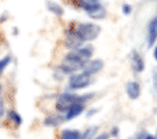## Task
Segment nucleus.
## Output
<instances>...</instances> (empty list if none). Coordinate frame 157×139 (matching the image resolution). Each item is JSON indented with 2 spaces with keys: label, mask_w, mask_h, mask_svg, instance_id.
<instances>
[{
  "label": "nucleus",
  "mask_w": 157,
  "mask_h": 139,
  "mask_svg": "<svg viewBox=\"0 0 157 139\" xmlns=\"http://www.w3.org/2000/svg\"><path fill=\"white\" fill-rule=\"evenodd\" d=\"M93 98V94H75L72 91H65V93H60L58 96V100H56V104H55V108L58 110L59 113H63L65 114L73 104H86L88 100Z\"/></svg>",
  "instance_id": "nucleus-1"
},
{
  "label": "nucleus",
  "mask_w": 157,
  "mask_h": 139,
  "mask_svg": "<svg viewBox=\"0 0 157 139\" xmlns=\"http://www.w3.org/2000/svg\"><path fill=\"white\" fill-rule=\"evenodd\" d=\"M10 62H11V56H4L3 59H0V75L4 72V69L9 66Z\"/></svg>",
  "instance_id": "nucleus-16"
},
{
  "label": "nucleus",
  "mask_w": 157,
  "mask_h": 139,
  "mask_svg": "<svg viewBox=\"0 0 157 139\" xmlns=\"http://www.w3.org/2000/svg\"><path fill=\"white\" fill-rule=\"evenodd\" d=\"M84 108H86V104H82V103L73 104V106L65 113V115H63L65 117V121H72V119H75L76 117H78L83 111H84Z\"/></svg>",
  "instance_id": "nucleus-6"
},
{
  "label": "nucleus",
  "mask_w": 157,
  "mask_h": 139,
  "mask_svg": "<svg viewBox=\"0 0 157 139\" xmlns=\"http://www.w3.org/2000/svg\"><path fill=\"white\" fill-rule=\"evenodd\" d=\"M78 7L83 9L91 18H97V20L104 18L107 14L105 9L100 4V2H95V0H78Z\"/></svg>",
  "instance_id": "nucleus-3"
},
{
  "label": "nucleus",
  "mask_w": 157,
  "mask_h": 139,
  "mask_svg": "<svg viewBox=\"0 0 157 139\" xmlns=\"http://www.w3.org/2000/svg\"><path fill=\"white\" fill-rule=\"evenodd\" d=\"M102 66H104V63L101 59H90L86 63V66L83 68V72L93 76V75H97L98 72H101Z\"/></svg>",
  "instance_id": "nucleus-5"
},
{
  "label": "nucleus",
  "mask_w": 157,
  "mask_h": 139,
  "mask_svg": "<svg viewBox=\"0 0 157 139\" xmlns=\"http://www.w3.org/2000/svg\"><path fill=\"white\" fill-rule=\"evenodd\" d=\"M72 30H73V33L78 37V40H82L83 42H86V41L95 40V38L100 35L101 28H100L97 24L83 23V24H78L76 28H72Z\"/></svg>",
  "instance_id": "nucleus-2"
},
{
  "label": "nucleus",
  "mask_w": 157,
  "mask_h": 139,
  "mask_svg": "<svg viewBox=\"0 0 157 139\" xmlns=\"http://www.w3.org/2000/svg\"><path fill=\"white\" fill-rule=\"evenodd\" d=\"M95 132H97V126H93V128L86 129L84 132L82 133V139H94Z\"/></svg>",
  "instance_id": "nucleus-15"
},
{
  "label": "nucleus",
  "mask_w": 157,
  "mask_h": 139,
  "mask_svg": "<svg viewBox=\"0 0 157 139\" xmlns=\"http://www.w3.org/2000/svg\"><path fill=\"white\" fill-rule=\"evenodd\" d=\"M48 9L51 11H52L53 14H56V16H63V9L59 4L56 3H52V2H49L48 3Z\"/></svg>",
  "instance_id": "nucleus-14"
},
{
  "label": "nucleus",
  "mask_w": 157,
  "mask_h": 139,
  "mask_svg": "<svg viewBox=\"0 0 157 139\" xmlns=\"http://www.w3.org/2000/svg\"><path fill=\"white\" fill-rule=\"evenodd\" d=\"M142 139H156V136L150 135V133H143V135H142Z\"/></svg>",
  "instance_id": "nucleus-17"
},
{
  "label": "nucleus",
  "mask_w": 157,
  "mask_h": 139,
  "mask_svg": "<svg viewBox=\"0 0 157 139\" xmlns=\"http://www.w3.org/2000/svg\"><path fill=\"white\" fill-rule=\"evenodd\" d=\"M91 83H93V76H90V75H87L84 72H80V73L77 72L69 77L67 89L69 90H82V89H86L87 86H90Z\"/></svg>",
  "instance_id": "nucleus-4"
},
{
  "label": "nucleus",
  "mask_w": 157,
  "mask_h": 139,
  "mask_svg": "<svg viewBox=\"0 0 157 139\" xmlns=\"http://www.w3.org/2000/svg\"><path fill=\"white\" fill-rule=\"evenodd\" d=\"M153 56H154V59L157 60V45H156V48H154V52H153Z\"/></svg>",
  "instance_id": "nucleus-22"
},
{
  "label": "nucleus",
  "mask_w": 157,
  "mask_h": 139,
  "mask_svg": "<svg viewBox=\"0 0 157 139\" xmlns=\"http://www.w3.org/2000/svg\"><path fill=\"white\" fill-rule=\"evenodd\" d=\"M95 2H100V0H95Z\"/></svg>",
  "instance_id": "nucleus-24"
},
{
  "label": "nucleus",
  "mask_w": 157,
  "mask_h": 139,
  "mask_svg": "<svg viewBox=\"0 0 157 139\" xmlns=\"http://www.w3.org/2000/svg\"><path fill=\"white\" fill-rule=\"evenodd\" d=\"M140 93H142V89H140V84L137 82L132 80V82H129L126 84V94L131 100H137L140 97Z\"/></svg>",
  "instance_id": "nucleus-7"
},
{
  "label": "nucleus",
  "mask_w": 157,
  "mask_h": 139,
  "mask_svg": "<svg viewBox=\"0 0 157 139\" xmlns=\"http://www.w3.org/2000/svg\"><path fill=\"white\" fill-rule=\"evenodd\" d=\"M60 139H82V132L77 129H65L60 133Z\"/></svg>",
  "instance_id": "nucleus-12"
},
{
  "label": "nucleus",
  "mask_w": 157,
  "mask_h": 139,
  "mask_svg": "<svg viewBox=\"0 0 157 139\" xmlns=\"http://www.w3.org/2000/svg\"><path fill=\"white\" fill-rule=\"evenodd\" d=\"M80 58H83L84 60H90L93 56V53H94V48L91 45H86V46H80L78 49L75 51Z\"/></svg>",
  "instance_id": "nucleus-11"
},
{
  "label": "nucleus",
  "mask_w": 157,
  "mask_h": 139,
  "mask_svg": "<svg viewBox=\"0 0 157 139\" xmlns=\"http://www.w3.org/2000/svg\"><path fill=\"white\" fill-rule=\"evenodd\" d=\"M4 115V104L0 101V118Z\"/></svg>",
  "instance_id": "nucleus-20"
},
{
  "label": "nucleus",
  "mask_w": 157,
  "mask_h": 139,
  "mask_svg": "<svg viewBox=\"0 0 157 139\" xmlns=\"http://www.w3.org/2000/svg\"><path fill=\"white\" fill-rule=\"evenodd\" d=\"M154 86H156V89H157V70H156V73H154Z\"/></svg>",
  "instance_id": "nucleus-21"
},
{
  "label": "nucleus",
  "mask_w": 157,
  "mask_h": 139,
  "mask_svg": "<svg viewBox=\"0 0 157 139\" xmlns=\"http://www.w3.org/2000/svg\"><path fill=\"white\" fill-rule=\"evenodd\" d=\"M132 69L135 73H142L144 70V60L139 52L132 53Z\"/></svg>",
  "instance_id": "nucleus-9"
},
{
  "label": "nucleus",
  "mask_w": 157,
  "mask_h": 139,
  "mask_svg": "<svg viewBox=\"0 0 157 139\" xmlns=\"http://www.w3.org/2000/svg\"><path fill=\"white\" fill-rule=\"evenodd\" d=\"M122 10H124V13H125V14H129V13H131V7L128 6V4H125V6L122 7Z\"/></svg>",
  "instance_id": "nucleus-19"
},
{
  "label": "nucleus",
  "mask_w": 157,
  "mask_h": 139,
  "mask_svg": "<svg viewBox=\"0 0 157 139\" xmlns=\"http://www.w3.org/2000/svg\"><path fill=\"white\" fill-rule=\"evenodd\" d=\"M0 94H2V84H0Z\"/></svg>",
  "instance_id": "nucleus-23"
},
{
  "label": "nucleus",
  "mask_w": 157,
  "mask_h": 139,
  "mask_svg": "<svg viewBox=\"0 0 157 139\" xmlns=\"http://www.w3.org/2000/svg\"><path fill=\"white\" fill-rule=\"evenodd\" d=\"M65 122V117L60 114H53V115H48L44 119V124L46 126H59L60 124Z\"/></svg>",
  "instance_id": "nucleus-10"
},
{
  "label": "nucleus",
  "mask_w": 157,
  "mask_h": 139,
  "mask_svg": "<svg viewBox=\"0 0 157 139\" xmlns=\"http://www.w3.org/2000/svg\"><path fill=\"white\" fill-rule=\"evenodd\" d=\"M108 138H109V135H108V133H101V135H98V136H95V138L94 139H108Z\"/></svg>",
  "instance_id": "nucleus-18"
},
{
  "label": "nucleus",
  "mask_w": 157,
  "mask_h": 139,
  "mask_svg": "<svg viewBox=\"0 0 157 139\" xmlns=\"http://www.w3.org/2000/svg\"><path fill=\"white\" fill-rule=\"evenodd\" d=\"M157 40V17L153 18L149 24V28H147V44L150 46L154 45Z\"/></svg>",
  "instance_id": "nucleus-8"
},
{
  "label": "nucleus",
  "mask_w": 157,
  "mask_h": 139,
  "mask_svg": "<svg viewBox=\"0 0 157 139\" xmlns=\"http://www.w3.org/2000/svg\"><path fill=\"white\" fill-rule=\"evenodd\" d=\"M7 115H9V119H10V121H13V122L16 124L17 126L23 124V117L20 115L17 111H13V110H11V111H9V113H7Z\"/></svg>",
  "instance_id": "nucleus-13"
}]
</instances>
